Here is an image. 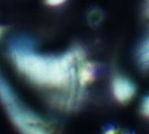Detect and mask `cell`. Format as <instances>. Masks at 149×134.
<instances>
[{"mask_svg": "<svg viewBox=\"0 0 149 134\" xmlns=\"http://www.w3.org/2000/svg\"><path fill=\"white\" fill-rule=\"evenodd\" d=\"M66 1L67 0H45V3L49 6H59Z\"/></svg>", "mask_w": 149, "mask_h": 134, "instance_id": "cell-7", "label": "cell"}, {"mask_svg": "<svg viewBox=\"0 0 149 134\" xmlns=\"http://www.w3.org/2000/svg\"><path fill=\"white\" fill-rule=\"evenodd\" d=\"M8 56L19 74L31 85L46 92L57 106L70 107L79 85L78 67L85 58L82 49L73 48L61 56L44 55L28 40H15L8 47ZM80 86V85H79Z\"/></svg>", "mask_w": 149, "mask_h": 134, "instance_id": "cell-1", "label": "cell"}, {"mask_svg": "<svg viewBox=\"0 0 149 134\" xmlns=\"http://www.w3.org/2000/svg\"><path fill=\"white\" fill-rule=\"evenodd\" d=\"M141 113L143 115L149 118V95L144 98L141 104Z\"/></svg>", "mask_w": 149, "mask_h": 134, "instance_id": "cell-6", "label": "cell"}, {"mask_svg": "<svg viewBox=\"0 0 149 134\" xmlns=\"http://www.w3.org/2000/svg\"><path fill=\"white\" fill-rule=\"evenodd\" d=\"M138 61L144 70L149 69V38L139 46L137 52Z\"/></svg>", "mask_w": 149, "mask_h": 134, "instance_id": "cell-5", "label": "cell"}, {"mask_svg": "<svg viewBox=\"0 0 149 134\" xmlns=\"http://www.w3.org/2000/svg\"><path fill=\"white\" fill-rule=\"evenodd\" d=\"M96 77V69L92 63L81 60L78 67V79L80 87H85L91 83Z\"/></svg>", "mask_w": 149, "mask_h": 134, "instance_id": "cell-4", "label": "cell"}, {"mask_svg": "<svg viewBox=\"0 0 149 134\" xmlns=\"http://www.w3.org/2000/svg\"><path fill=\"white\" fill-rule=\"evenodd\" d=\"M112 91L115 99L125 104L130 102L136 94V87L132 82L123 76H115L112 82Z\"/></svg>", "mask_w": 149, "mask_h": 134, "instance_id": "cell-3", "label": "cell"}, {"mask_svg": "<svg viewBox=\"0 0 149 134\" xmlns=\"http://www.w3.org/2000/svg\"><path fill=\"white\" fill-rule=\"evenodd\" d=\"M147 15H148V16H149V6H148V9H147Z\"/></svg>", "mask_w": 149, "mask_h": 134, "instance_id": "cell-9", "label": "cell"}, {"mask_svg": "<svg viewBox=\"0 0 149 134\" xmlns=\"http://www.w3.org/2000/svg\"><path fill=\"white\" fill-rule=\"evenodd\" d=\"M4 31H5V29L3 28L2 26H0V38H1V36L3 35V32H4Z\"/></svg>", "mask_w": 149, "mask_h": 134, "instance_id": "cell-8", "label": "cell"}, {"mask_svg": "<svg viewBox=\"0 0 149 134\" xmlns=\"http://www.w3.org/2000/svg\"><path fill=\"white\" fill-rule=\"evenodd\" d=\"M0 103L8 118L16 129L22 133L41 134L50 132V124L18 97L0 71Z\"/></svg>", "mask_w": 149, "mask_h": 134, "instance_id": "cell-2", "label": "cell"}]
</instances>
